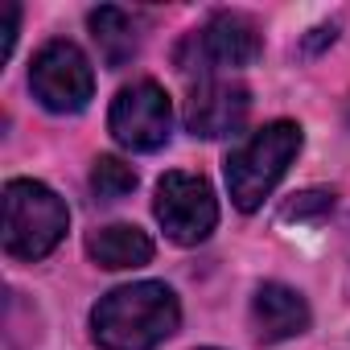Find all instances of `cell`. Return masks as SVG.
I'll return each instance as SVG.
<instances>
[{"instance_id":"6da1fadb","label":"cell","mask_w":350,"mask_h":350,"mask_svg":"<svg viewBox=\"0 0 350 350\" xmlns=\"http://www.w3.org/2000/svg\"><path fill=\"white\" fill-rule=\"evenodd\" d=\"M182 321V305L161 280L111 288L91 309V338L99 350H152Z\"/></svg>"},{"instance_id":"7a4b0ae2","label":"cell","mask_w":350,"mask_h":350,"mask_svg":"<svg viewBox=\"0 0 350 350\" xmlns=\"http://www.w3.org/2000/svg\"><path fill=\"white\" fill-rule=\"evenodd\" d=\"M301 128L293 120H272L260 132H252L231 157H227V190L239 211H260L264 198L280 186L288 165L301 152Z\"/></svg>"},{"instance_id":"3957f363","label":"cell","mask_w":350,"mask_h":350,"mask_svg":"<svg viewBox=\"0 0 350 350\" xmlns=\"http://www.w3.org/2000/svg\"><path fill=\"white\" fill-rule=\"evenodd\" d=\"M70 227L66 202L29 178L5 186V252L13 260H42L50 256Z\"/></svg>"},{"instance_id":"277c9868","label":"cell","mask_w":350,"mask_h":350,"mask_svg":"<svg viewBox=\"0 0 350 350\" xmlns=\"http://www.w3.org/2000/svg\"><path fill=\"white\" fill-rule=\"evenodd\" d=\"M29 87L46 111L75 116L95 95V70L75 42H50L38 50V58L29 66Z\"/></svg>"},{"instance_id":"5b68a950","label":"cell","mask_w":350,"mask_h":350,"mask_svg":"<svg viewBox=\"0 0 350 350\" xmlns=\"http://www.w3.org/2000/svg\"><path fill=\"white\" fill-rule=\"evenodd\" d=\"M157 223L165 227V235L182 247H194L202 243L215 223H219V202H215V190L206 178L198 173H165L157 182Z\"/></svg>"},{"instance_id":"8992f818","label":"cell","mask_w":350,"mask_h":350,"mask_svg":"<svg viewBox=\"0 0 350 350\" xmlns=\"http://www.w3.org/2000/svg\"><path fill=\"white\" fill-rule=\"evenodd\" d=\"M107 128L111 136L132 148V152H152L169 140V128H173V107H169V95L157 87V83H132L124 87L116 99H111V111H107Z\"/></svg>"},{"instance_id":"52a82bcc","label":"cell","mask_w":350,"mask_h":350,"mask_svg":"<svg viewBox=\"0 0 350 350\" xmlns=\"http://www.w3.org/2000/svg\"><path fill=\"white\" fill-rule=\"evenodd\" d=\"M182 50H194L190 62H182L186 75H211L215 66H252L264 50L260 29L252 17L243 13H215L198 33H190V42Z\"/></svg>"},{"instance_id":"ba28073f","label":"cell","mask_w":350,"mask_h":350,"mask_svg":"<svg viewBox=\"0 0 350 350\" xmlns=\"http://www.w3.org/2000/svg\"><path fill=\"white\" fill-rule=\"evenodd\" d=\"M247 111H252V95H247L243 83L202 79L186 99V128L202 140H219V136L239 132Z\"/></svg>"},{"instance_id":"9c48e42d","label":"cell","mask_w":350,"mask_h":350,"mask_svg":"<svg viewBox=\"0 0 350 350\" xmlns=\"http://www.w3.org/2000/svg\"><path fill=\"white\" fill-rule=\"evenodd\" d=\"M252 329L260 342H284V338H297L309 329V305L297 288L288 284H260L256 297H252Z\"/></svg>"},{"instance_id":"30bf717a","label":"cell","mask_w":350,"mask_h":350,"mask_svg":"<svg viewBox=\"0 0 350 350\" xmlns=\"http://www.w3.org/2000/svg\"><path fill=\"white\" fill-rule=\"evenodd\" d=\"M87 252H91V260H95L99 268L120 272V268H140V264H148V260H152V239H148L140 227H132V223H111V227H99V231L87 239Z\"/></svg>"},{"instance_id":"8fae6325","label":"cell","mask_w":350,"mask_h":350,"mask_svg":"<svg viewBox=\"0 0 350 350\" xmlns=\"http://www.w3.org/2000/svg\"><path fill=\"white\" fill-rule=\"evenodd\" d=\"M87 25H91L95 46H99V58H103L111 70H120V66H128V62L136 58V50H140V33H136L132 17H128L124 9L103 5V9H95V13L87 17Z\"/></svg>"},{"instance_id":"7c38bea8","label":"cell","mask_w":350,"mask_h":350,"mask_svg":"<svg viewBox=\"0 0 350 350\" xmlns=\"http://www.w3.org/2000/svg\"><path fill=\"white\" fill-rule=\"evenodd\" d=\"M91 190L99 202H120L136 190V169L124 165L120 157H95L91 165Z\"/></svg>"},{"instance_id":"4fadbf2b","label":"cell","mask_w":350,"mask_h":350,"mask_svg":"<svg viewBox=\"0 0 350 350\" xmlns=\"http://www.w3.org/2000/svg\"><path fill=\"white\" fill-rule=\"evenodd\" d=\"M334 211V190H305L293 202H284L280 219L284 223H305V219H325Z\"/></svg>"},{"instance_id":"5bb4252c","label":"cell","mask_w":350,"mask_h":350,"mask_svg":"<svg viewBox=\"0 0 350 350\" xmlns=\"http://www.w3.org/2000/svg\"><path fill=\"white\" fill-rule=\"evenodd\" d=\"M17 21H21L17 5H5V21H0V62H5L13 54V46H17Z\"/></svg>"}]
</instances>
